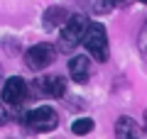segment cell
Listing matches in <instances>:
<instances>
[{
  "label": "cell",
  "instance_id": "cell-14",
  "mask_svg": "<svg viewBox=\"0 0 147 139\" xmlns=\"http://www.w3.org/2000/svg\"><path fill=\"white\" fill-rule=\"evenodd\" d=\"M140 3H147V0H140Z\"/></svg>",
  "mask_w": 147,
  "mask_h": 139
},
{
  "label": "cell",
  "instance_id": "cell-1",
  "mask_svg": "<svg viewBox=\"0 0 147 139\" xmlns=\"http://www.w3.org/2000/svg\"><path fill=\"white\" fill-rule=\"evenodd\" d=\"M84 46L88 49V54L96 59V61H108V32H105V27L100 25V22H88L86 25V32H84Z\"/></svg>",
  "mask_w": 147,
  "mask_h": 139
},
{
  "label": "cell",
  "instance_id": "cell-13",
  "mask_svg": "<svg viewBox=\"0 0 147 139\" xmlns=\"http://www.w3.org/2000/svg\"><path fill=\"white\" fill-rule=\"evenodd\" d=\"M142 129L147 132V110H145V115H142Z\"/></svg>",
  "mask_w": 147,
  "mask_h": 139
},
{
  "label": "cell",
  "instance_id": "cell-6",
  "mask_svg": "<svg viewBox=\"0 0 147 139\" xmlns=\"http://www.w3.org/2000/svg\"><path fill=\"white\" fill-rule=\"evenodd\" d=\"M37 90L47 98H64L66 93V81L61 76H44L37 81Z\"/></svg>",
  "mask_w": 147,
  "mask_h": 139
},
{
  "label": "cell",
  "instance_id": "cell-10",
  "mask_svg": "<svg viewBox=\"0 0 147 139\" xmlns=\"http://www.w3.org/2000/svg\"><path fill=\"white\" fill-rule=\"evenodd\" d=\"M71 132H74V134H79V137H84V134L93 132V120H91V117H81V120H76V122L71 124Z\"/></svg>",
  "mask_w": 147,
  "mask_h": 139
},
{
  "label": "cell",
  "instance_id": "cell-7",
  "mask_svg": "<svg viewBox=\"0 0 147 139\" xmlns=\"http://www.w3.org/2000/svg\"><path fill=\"white\" fill-rule=\"evenodd\" d=\"M115 137L118 139H142L140 124H137L132 117H120L115 122Z\"/></svg>",
  "mask_w": 147,
  "mask_h": 139
},
{
  "label": "cell",
  "instance_id": "cell-2",
  "mask_svg": "<svg viewBox=\"0 0 147 139\" xmlns=\"http://www.w3.org/2000/svg\"><path fill=\"white\" fill-rule=\"evenodd\" d=\"M86 25H88V20H86L84 15L66 17V22H64V27H61V34H59V49H61V51L76 49V46L81 44V39H84Z\"/></svg>",
  "mask_w": 147,
  "mask_h": 139
},
{
  "label": "cell",
  "instance_id": "cell-12",
  "mask_svg": "<svg viewBox=\"0 0 147 139\" xmlns=\"http://www.w3.org/2000/svg\"><path fill=\"white\" fill-rule=\"evenodd\" d=\"M7 120H10V112H7V108H5V103H0V124H5Z\"/></svg>",
  "mask_w": 147,
  "mask_h": 139
},
{
  "label": "cell",
  "instance_id": "cell-5",
  "mask_svg": "<svg viewBox=\"0 0 147 139\" xmlns=\"http://www.w3.org/2000/svg\"><path fill=\"white\" fill-rule=\"evenodd\" d=\"M27 98V83L20 76H12L3 83V103L5 105H20Z\"/></svg>",
  "mask_w": 147,
  "mask_h": 139
},
{
  "label": "cell",
  "instance_id": "cell-9",
  "mask_svg": "<svg viewBox=\"0 0 147 139\" xmlns=\"http://www.w3.org/2000/svg\"><path fill=\"white\" fill-rule=\"evenodd\" d=\"M66 17H69V12L64 10V7H49V10L44 12V27H47V29H54V27L64 25Z\"/></svg>",
  "mask_w": 147,
  "mask_h": 139
},
{
  "label": "cell",
  "instance_id": "cell-15",
  "mask_svg": "<svg viewBox=\"0 0 147 139\" xmlns=\"http://www.w3.org/2000/svg\"><path fill=\"white\" fill-rule=\"evenodd\" d=\"M0 73H3V71H0Z\"/></svg>",
  "mask_w": 147,
  "mask_h": 139
},
{
  "label": "cell",
  "instance_id": "cell-8",
  "mask_svg": "<svg viewBox=\"0 0 147 139\" xmlns=\"http://www.w3.org/2000/svg\"><path fill=\"white\" fill-rule=\"evenodd\" d=\"M69 73H71V78L76 83H86L91 76V61L86 56H74L69 61Z\"/></svg>",
  "mask_w": 147,
  "mask_h": 139
},
{
  "label": "cell",
  "instance_id": "cell-3",
  "mask_svg": "<svg viewBox=\"0 0 147 139\" xmlns=\"http://www.w3.org/2000/svg\"><path fill=\"white\" fill-rule=\"evenodd\" d=\"M25 124L32 132H52L59 124V115H57V110L49 108V105H39V108L30 110V112L25 115Z\"/></svg>",
  "mask_w": 147,
  "mask_h": 139
},
{
  "label": "cell",
  "instance_id": "cell-11",
  "mask_svg": "<svg viewBox=\"0 0 147 139\" xmlns=\"http://www.w3.org/2000/svg\"><path fill=\"white\" fill-rule=\"evenodd\" d=\"M137 46H140V54L147 59V22L142 25V29H140V39H137Z\"/></svg>",
  "mask_w": 147,
  "mask_h": 139
},
{
  "label": "cell",
  "instance_id": "cell-4",
  "mask_svg": "<svg viewBox=\"0 0 147 139\" xmlns=\"http://www.w3.org/2000/svg\"><path fill=\"white\" fill-rule=\"evenodd\" d=\"M54 59H57V49L52 44H34L25 51V63L32 71H42V68L52 66Z\"/></svg>",
  "mask_w": 147,
  "mask_h": 139
}]
</instances>
